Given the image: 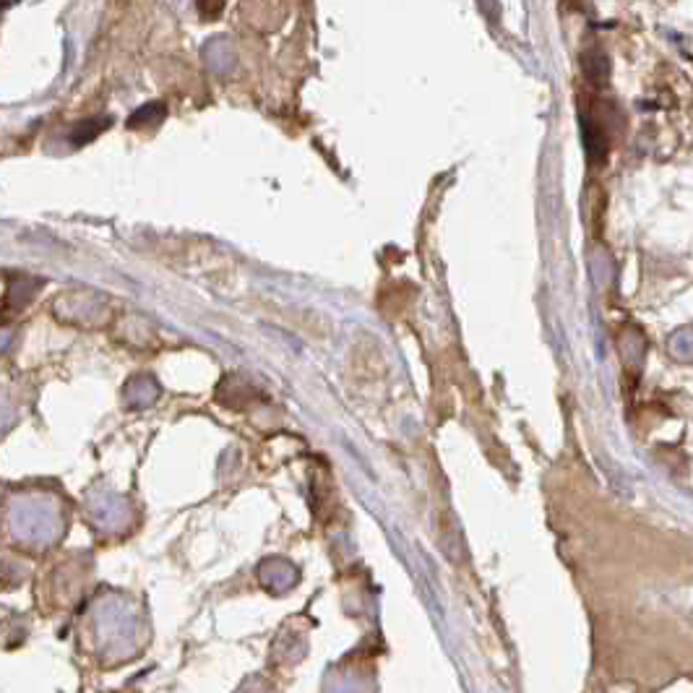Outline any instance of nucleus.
<instances>
[{"label": "nucleus", "instance_id": "nucleus-2", "mask_svg": "<svg viewBox=\"0 0 693 693\" xmlns=\"http://www.w3.org/2000/svg\"><path fill=\"white\" fill-rule=\"evenodd\" d=\"M225 3L227 0H196L198 14H201V19H206V21L217 19V16L225 11Z\"/></svg>", "mask_w": 693, "mask_h": 693}, {"label": "nucleus", "instance_id": "nucleus-1", "mask_svg": "<svg viewBox=\"0 0 693 693\" xmlns=\"http://www.w3.org/2000/svg\"><path fill=\"white\" fill-rule=\"evenodd\" d=\"M165 105L162 102H149V105L139 107L136 113L131 115V120H128V126L131 128H144V126H157L159 120L165 118Z\"/></svg>", "mask_w": 693, "mask_h": 693}]
</instances>
